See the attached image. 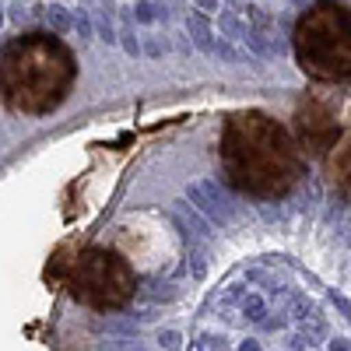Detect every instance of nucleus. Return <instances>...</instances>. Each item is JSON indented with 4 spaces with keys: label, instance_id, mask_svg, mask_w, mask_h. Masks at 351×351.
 Instances as JSON below:
<instances>
[{
    "label": "nucleus",
    "instance_id": "nucleus-6",
    "mask_svg": "<svg viewBox=\"0 0 351 351\" xmlns=\"http://www.w3.org/2000/svg\"><path fill=\"white\" fill-rule=\"evenodd\" d=\"M327 180H330V186L341 197L351 200V130L334 144L330 155H327Z\"/></svg>",
    "mask_w": 351,
    "mask_h": 351
},
{
    "label": "nucleus",
    "instance_id": "nucleus-4",
    "mask_svg": "<svg viewBox=\"0 0 351 351\" xmlns=\"http://www.w3.org/2000/svg\"><path fill=\"white\" fill-rule=\"evenodd\" d=\"M67 288L77 302L109 313V309H123L134 299L137 278L134 267L123 260V253H116L112 246H84L71 263Z\"/></svg>",
    "mask_w": 351,
    "mask_h": 351
},
{
    "label": "nucleus",
    "instance_id": "nucleus-1",
    "mask_svg": "<svg viewBox=\"0 0 351 351\" xmlns=\"http://www.w3.org/2000/svg\"><path fill=\"white\" fill-rule=\"evenodd\" d=\"M221 172L232 190L256 200H278L306 176V158L281 120L246 109L228 116L221 130Z\"/></svg>",
    "mask_w": 351,
    "mask_h": 351
},
{
    "label": "nucleus",
    "instance_id": "nucleus-2",
    "mask_svg": "<svg viewBox=\"0 0 351 351\" xmlns=\"http://www.w3.org/2000/svg\"><path fill=\"white\" fill-rule=\"evenodd\" d=\"M77 60L56 32H25L0 46V99L21 116H49L71 95Z\"/></svg>",
    "mask_w": 351,
    "mask_h": 351
},
{
    "label": "nucleus",
    "instance_id": "nucleus-9",
    "mask_svg": "<svg viewBox=\"0 0 351 351\" xmlns=\"http://www.w3.org/2000/svg\"><path fill=\"white\" fill-rule=\"evenodd\" d=\"M158 341H162L165 348H176V344H180V334H176V330H165V334H158Z\"/></svg>",
    "mask_w": 351,
    "mask_h": 351
},
{
    "label": "nucleus",
    "instance_id": "nucleus-5",
    "mask_svg": "<svg viewBox=\"0 0 351 351\" xmlns=\"http://www.w3.org/2000/svg\"><path fill=\"white\" fill-rule=\"evenodd\" d=\"M295 134L299 152L306 148L309 155H327L337 144V120L319 99H306L295 109Z\"/></svg>",
    "mask_w": 351,
    "mask_h": 351
},
{
    "label": "nucleus",
    "instance_id": "nucleus-8",
    "mask_svg": "<svg viewBox=\"0 0 351 351\" xmlns=\"http://www.w3.org/2000/svg\"><path fill=\"white\" fill-rule=\"evenodd\" d=\"M243 309L250 313V319H260V316H263V306H260V299H253V295L246 299V306H243Z\"/></svg>",
    "mask_w": 351,
    "mask_h": 351
},
{
    "label": "nucleus",
    "instance_id": "nucleus-10",
    "mask_svg": "<svg viewBox=\"0 0 351 351\" xmlns=\"http://www.w3.org/2000/svg\"><path fill=\"white\" fill-rule=\"evenodd\" d=\"M239 351H256V344H253V341H246V344H243Z\"/></svg>",
    "mask_w": 351,
    "mask_h": 351
},
{
    "label": "nucleus",
    "instance_id": "nucleus-3",
    "mask_svg": "<svg viewBox=\"0 0 351 351\" xmlns=\"http://www.w3.org/2000/svg\"><path fill=\"white\" fill-rule=\"evenodd\" d=\"M295 60L316 81H351V4H316L299 18Z\"/></svg>",
    "mask_w": 351,
    "mask_h": 351
},
{
    "label": "nucleus",
    "instance_id": "nucleus-7",
    "mask_svg": "<svg viewBox=\"0 0 351 351\" xmlns=\"http://www.w3.org/2000/svg\"><path fill=\"white\" fill-rule=\"evenodd\" d=\"M158 14H165V11H158V8H152V4H144V8H137V18H141V21H155Z\"/></svg>",
    "mask_w": 351,
    "mask_h": 351
}]
</instances>
